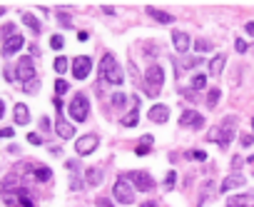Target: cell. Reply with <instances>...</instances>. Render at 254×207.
Segmentation results:
<instances>
[{"label":"cell","instance_id":"21","mask_svg":"<svg viewBox=\"0 0 254 207\" xmlns=\"http://www.w3.org/2000/svg\"><path fill=\"white\" fill-rule=\"evenodd\" d=\"M33 177H35L37 182H48V180L53 177V170L45 168V165H37V168H33Z\"/></svg>","mask_w":254,"mask_h":207},{"label":"cell","instance_id":"14","mask_svg":"<svg viewBox=\"0 0 254 207\" xmlns=\"http://www.w3.org/2000/svg\"><path fill=\"white\" fill-rule=\"evenodd\" d=\"M147 117H150L152 122H160V125H164V122L169 120V108H167V105H152L150 113H147Z\"/></svg>","mask_w":254,"mask_h":207},{"label":"cell","instance_id":"50","mask_svg":"<svg viewBox=\"0 0 254 207\" xmlns=\"http://www.w3.org/2000/svg\"><path fill=\"white\" fill-rule=\"evenodd\" d=\"M244 30H247L249 35H254V23H247V25H244Z\"/></svg>","mask_w":254,"mask_h":207},{"label":"cell","instance_id":"46","mask_svg":"<svg viewBox=\"0 0 254 207\" xmlns=\"http://www.w3.org/2000/svg\"><path fill=\"white\" fill-rule=\"evenodd\" d=\"M60 23H62V25H70V18H68V13H60Z\"/></svg>","mask_w":254,"mask_h":207},{"label":"cell","instance_id":"22","mask_svg":"<svg viewBox=\"0 0 254 207\" xmlns=\"http://www.w3.org/2000/svg\"><path fill=\"white\" fill-rule=\"evenodd\" d=\"M85 180H88V185H100L102 182V170L88 168V170H85Z\"/></svg>","mask_w":254,"mask_h":207},{"label":"cell","instance_id":"42","mask_svg":"<svg viewBox=\"0 0 254 207\" xmlns=\"http://www.w3.org/2000/svg\"><path fill=\"white\" fill-rule=\"evenodd\" d=\"M97 207H115L108 197H97Z\"/></svg>","mask_w":254,"mask_h":207},{"label":"cell","instance_id":"28","mask_svg":"<svg viewBox=\"0 0 254 207\" xmlns=\"http://www.w3.org/2000/svg\"><path fill=\"white\" fill-rule=\"evenodd\" d=\"M195 50L197 53H209L212 50V43H209V40H204V38H200V40H195Z\"/></svg>","mask_w":254,"mask_h":207},{"label":"cell","instance_id":"49","mask_svg":"<svg viewBox=\"0 0 254 207\" xmlns=\"http://www.w3.org/2000/svg\"><path fill=\"white\" fill-rule=\"evenodd\" d=\"M53 102H55V110H57V113H60V110H62V100H60V97H55V100H53Z\"/></svg>","mask_w":254,"mask_h":207},{"label":"cell","instance_id":"23","mask_svg":"<svg viewBox=\"0 0 254 207\" xmlns=\"http://www.w3.org/2000/svg\"><path fill=\"white\" fill-rule=\"evenodd\" d=\"M23 23H25V25H28V28L33 30V33H40V30H42L40 20H37V18H35L33 13H23Z\"/></svg>","mask_w":254,"mask_h":207},{"label":"cell","instance_id":"26","mask_svg":"<svg viewBox=\"0 0 254 207\" xmlns=\"http://www.w3.org/2000/svg\"><path fill=\"white\" fill-rule=\"evenodd\" d=\"M219 95H222V93H219L217 88L209 90V97H207V108H209V110H215V108L219 105Z\"/></svg>","mask_w":254,"mask_h":207},{"label":"cell","instance_id":"31","mask_svg":"<svg viewBox=\"0 0 254 207\" xmlns=\"http://www.w3.org/2000/svg\"><path fill=\"white\" fill-rule=\"evenodd\" d=\"M125 102H127V95L125 93H115L112 95V105L115 108H125Z\"/></svg>","mask_w":254,"mask_h":207},{"label":"cell","instance_id":"9","mask_svg":"<svg viewBox=\"0 0 254 207\" xmlns=\"http://www.w3.org/2000/svg\"><path fill=\"white\" fill-rule=\"evenodd\" d=\"M97 145H100V137L97 135H82V137L75 140V152L77 155H90Z\"/></svg>","mask_w":254,"mask_h":207},{"label":"cell","instance_id":"47","mask_svg":"<svg viewBox=\"0 0 254 207\" xmlns=\"http://www.w3.org/2000/svg\"><path fill=\"white\" fill-rule=\"evenodd\" d=\"M40 128H42V130H50V120L42 117V120H40Z\"/></svg>","mask_w":254,"mask_h":207},{"label":"cell","instance_id":"1","mask_svg":"<svg viewBox=\"0 0 254 207\" xmlns=\"http://www.w3.org/2000/svg\"><path fill=\"white\" fill-rule=\"evenodd\" d=\"M100 75H102V80L112 82V85H120V82L125 80L122 68L115 60V55H102V60H100Z\"/></svg>","mask_w":254,"mask_h":207},{"label":"cell","instance_id":"5","mask_svg":"<svg viewBox=\"0 0 254 207\" xmlns=\"http://www.w3.org/2000/svg\"><path fill=\"white\" fill-rule=\"evenodd\" d=\"M125 177L130 180V185H132L135 190H140V192H150V190L155 188V180H152V175H150V172H145V170L127 172Z\"/></svg>","mask_w":254,"mask_h":207},{"label":"cell","instance_id":"43","mask_svg":"<svg viewBox=\"0 0 254 207\" xmlns=\"http://www.w3.org/2000/svg\"><path fill=\"white\" fill-rule=\"evenodd\" d=\"M88 38H90V33H88V30H80V33H77V40H80V43H85Z\"/></svg>","mask_w":254,"mask_h":207},{"label":"cell","instance_id":"27","mask_svg":"<svg viewBox=\"0 0 254 207\" xmlns=\"http://www.w3.org/2000/svg\"><path fill=\"white\" fill-rule=\"evenodd\" d=\"M204 85H207V75H192V90L197 93V90H204Z\"/></svg>","mask_w":254,"mask_h":207},{"label":"cell","instance_id":"52","mask_svg":"<svg viewBox=\"0 0 254 207\" xmlns=\"http://www.w3.org/2000/svg\"><path fill=\"white\" fill-rule=\"evenodd\" d=\"M140 207H157V205H155V202H142Z\"/></svg>","mask_w":254,"mask_h":207},{"label":"cell","instance_id":"4","mask_svg":"<svg viewBox=\"0 0 254 207\" xmlns=\"http://www.w3.org/2000/svg\"><path fill=\"white\" fill-rule=\"evenodd\" d=\"M68 113L73 115V120H75V122H85V120H88V115H90V100L85 97L82 93H77V95L70 100Z\"/></svg>","mask_w":254,"mask_h":207},{"label":"cell","instance_id":"18","mask_svg":"<svg viewBox=\"0 0 254 207\" xmlns=\"http://www.w3.org/2000/svg\"><path fill=\"white\" fill-rule=\"evenodd\" d=\"M224 63H227V55H215L209 60V75L212 77H219L222 70H224Z\"/></svg>","mask_w":254,"mask_h":207},{"label":"cell","instance_id":"44","mask_svg":"<svg viewBox=\"0 0 254 207\" xmlns=\"http://www.w3.org/2000/svg\"><path fill=\"white\" fill-rule=\"evenodd\" d=\"M242 168V157H232V170H237Z\"/></svg>","mask_w":254,"mask_h":207},{"label":"cell","instance_id":"8","mask_svg":"<svg viewBox=\"0 0 254 207\" xmlns=\"http://www.w3.org/2000/svg\"><path fill=\"white\" fill-rule=\"evenodd\" d=\"M15 77L23 80V85H25V82H30V80H35V68H33V57H30V55L20 57L18 70H15Z\"/></svg>","mask_w":254,"mask_h":207},{"label":"cell","instance_id":"34","mask_svg":"<svg viewBox=\"0 0 254 207\" xmlns=\"http://www.w3.org/2000/svg\"><path fill=\"white\" fill-rule=\"evenodd\" d=\"M40 90V80L35 77V80H30V82H25V93H37Z\"/></svg>","mask_w":254,"mask_h":207},{"label":"cell","instance_id":"3","mask_svg":"<svg viewBox=\"0 0 254 207\" xmlns=\"http://www.w3.org/2000/svg\"><path fill=\"white\" fill-rule=\"evenodd\" d=\"M112 197L120 205H132L135 202V188L130 185V180H127V177L115 180V185H112Z\"/></svg>","mask_w":254,"mask_h":207},{"label":"cell","instance_id":"54","mask_svg":"<svg viewBox=\"0 0 254 207\" xmlns=\"http://www.w3.org/2000/svg\"><path fill=\"white\" fill-rule=\"evenodd\" d=\"M3 13H5V8H0V15H3Z\"/></svg>","mask_w":254,"mask_h":207},{"label":"cell","instance_id":"2","mask_svg":"<svg viewBox=\"0 0 254 207\" xmlns=\"http://www.w3.org/2000/svg\"><path fill=\"white\" fill-rule=\"evenodd\" d=\"M162 85H164V70L160 65H150V68H147V73H145V88H147V93H150V95H160Z\"/></svg>","mask_w":254,"mask_h":207},{"label":"cell","instance_id":"48","mask_svg":"<svg viewBox=\"0 0 254 207\" xmlns=\"http://www.w3.org/2000/svg\"><path fill=\"white\" fill-rule=\"evenodd\" d=\"M13 135V128H5V130H0V137H10Z\"/></svg>","mask_w":254,"mask_h":207},{"label":"cell","instance_id":"16","mask_svg":"<svg viewBox=\"0 0 254 207\" xmlns=\"http://www.w3.org/2000/svg\"><path fill=\"white\" fill-rule=\"evenodd\" d=\"M13 195H15V200H13V197H8V202H10V205H15V202H18L20 207H33V200H30V192H28L25 188H18V190H15Z\"/></svg>","mask_w":254,"mask_h":207},{"label":"cell","instance_id":"19","mask_svg":"<svg viewBox=\"0 0 254 207\" xmlns=\"http://www.w3.org/2000/svg\"><path fill=\"white\" fill-rule=\"evenodd\" d=\"M244 185V177L242 175H229V177H224V182H222V192H229V190H235V188H242Z\"/></svg>","mask_w":254,"mask_h":207},{"label":"cell","instance_id":"35","mask_svg":"<svg viewBox=\"0 0 254 207\" xmlns=\"http://www.w3.org/2000/svg\"><path fill=\"white\" fill-rule=\"evenodd\" d=\"M175 182H177V172H175V170H172V172H167V180H164V188H167V190H172V185H175Z\"/></svg>","mask_w":254,"mask_h":207},{"label":"cell","instance_id":"17","mask_svg":"<svg viewBox=\"0 0 254 207\" xmlns=\"http://www.w3.org/2000/svg\"><path fill=\"white\" fill-rule=\"evenodd\" d=\"M13 117H15V122H18V125H28V122H30V110H28V105H23V102H18V105H15V110H13Z\"/></svg>","mask_w":254,"mask_h":207},{"label":"cell","instance_id":"15","mask_svg":"<svg viewBox=\"0 0 254 207\" xmlns=\"http://www.w3.org/2000/svg\"><path fill=\"white\" fill-rule=\"evenodd\" d=\"M147 15H150L152 20H157V23H162V25L175 23V15H169V13H164V10H157V8H152V5H147Z\"/></svg>","mask_w":254,"mask_h":207},{"label":"cell","instance_id":"45","mask_svg":"<svg viewBox=\"0 0 254 207\" xmlns=\"http://www.w3.org/2000/svg\"><path fill=\"white\" fill-rule=\"evenodd\" d=\"M235 45H237V50H239V53H247V43H244V40H237Z\"/></svg>","mask_w":254,"mask_h":207},{"label":"cell","instance_id":"29","mask_svg":"<svg viewBox=\"0 0 254 207\" xmlns=\"http://www.w3.org/2000/svg\"><path fill=\"white\" fill-rule=\"evenodd\" d=\"M187 160H197V162H204V160H207V152H204V150H189V152H187Z\"/></svg>","mask_w":254,"mask_h":207},{"label":"cell","instance_id":"39","mask_svg":"<svg viewBox=\"0 0 254 207\" xmlns=\"http://www.w3.org/2000/svg\"><path fill=\"white\" fill-rule=\"evenodd\" d=\"M239 142H242V148H249V145L254 142V137H252V135H242V137H239Z\"/></svg>","mask_w":254,"mask_h":207},{"label":"cell","instance_id":"30","mask_svg":"<svg viewBox=\"0 0 254 207\" xmlns=\"http://www.w3.org/2000/svg\"><path fill=\"white\" fill-rule=\"evenodd\" d=\"M68 90H70V85H68L65 80H55V93H57V97H60V95H65Z\"/></svg>","mask_w":254,"mask_h":207},{"label":"cell","instance_id":"38","mask_svg":"<svg viewBox=\"0 0 254 207\" xmlns=\"http://www.w3.org/2000/svg\"><path fill=\"white\" fill-rule=\"evenodd\" d=\"M13 33H15V25H10V23H8V25L3 28V38L8 40V38H13Z\"/></svg>","mask_w":254,"mask_h":207},{"label":"cell","instance_id":"12","mask_svg":"<svg viewBox=\"0 0 254 207\" xmlns=\"http://www.w3.org/2000/svg\"><path fill=\"white\" fill-rule=\"evenodd\" d=\"M23 45H25V38L15 33L13 38L3 40V55H5V57H10V55H15V53H18L20 48H23Z\"/></svg>","mask_w":254,"mask_h":207},{"label":"cell","instance_id":"40","mask_svg":"<svg viewBox=\"0 0 254 207\" xmlns=\"http://www.w3.org/2000/svg\"><path fill=\"white\" fill-rule=\"evenodd\" d=\"M182 95H184L187 100H197V93H195L192 88H187V90H182Z\"/></svg>","mask_w":254,"mask_h":207},{"label":"cell","instance_id":"25","mask_svg":"<svg viewBox=\"0 0 254 207\" xmlns=\"http://www.w3.org/2000/svg\"><path fill=\"white\" fill-rule=\"evenodd\" d=\"M68 68H70V63H68V57H62V55H57V57H55V73H57V75H65V73H68Z\"/></svg>","mask_w":254,"mask_h":207},{"label":"cell","instance_id":"37","mask_svg":"<svg viewBox=\"0 0 254 207\" xmlns=\"http://www.w3.org/2000/svg\"><path fill=\"white\" fill-rule=\"evenodd\" d=\"M28 142H30V145H42V137H40L37 132H30V135H28Z\"/></svg>","mask_w":254,"mask_h":207},{"label":"cell","instance_id":"7","mask_svg":"<svg viewBox=\"0 0 254 207\" xmlns=\"http://www.w3.org/2000/svg\"><path fill=\"white\" fill-rule=\"evenodd\" d=\"M92 70V57L90 55H77L73 60V73H75V80H85Z\"/></svg>","mask_w":254,"mask_h":207},{"label":"cell","instance_id":"51","mask_svg":"<svg viewBox=\"0 0 254 207\" xmlns=\"http://www.w3.org/2000/svg\"><path fill=\"white\" fill-rule=\"evenodd\" d=\"M3 115H5V102L0 100V117H3Z\"/></svg>","mask_w":254,"mask_h":207},{"label":"cell","instance_id":"13","mask_svg":"<svg viewBox=\"0 0 254 207\" xmlns=\"http://www.w3.org/2000/svg\"><path fill=\"white\" fill-rule=\"evenodd\" d=\"M55 132L62 140H70V137H75V125H73V122H68L65 117H57L55 120Z\"/></svg>","mask_w":254,"mask_h":207},{"label":"cell","instance_id":"24","mask_svg":"<svg viewBox=\"0 0 254 207\" xmlns=\"http://www.w3.org/2000/svg\"><path fill=\"white\" fill-rule=\"evenodd\" d=\"M137 122H140V113H137V105H135V110H130V113L122 117V125L125 128H135Z\"/></svg>","mask_w":254,"mask_h":207},{"label":"cell","instance_id":"11","mask_svg":"<svg viewBox=\"0 0 254 207\" xmlns=\"http://www.w3.org/2000/svg\"><path fill=\"white\" fill-rule=\"evenodd\" d=\"M172 45H175V50L180 53V57L189 50V45H192V40H189V35L184 33V30H175L172 33Z\"/></svg>","mask_w":254,"mask_h":207},{"label":"cell","instance_id":"41","mask_svg":"<svg viewBox=\"0 0 254 207\" xmlns=\"http://www.w3.org/2000/svg\"><path fill=\"white\" fill-rule=\"evenodd\" d=\"M80 188H82V182L73 175V177H70V190H80Z\"/></svg>","mask_w":254,"mask_h":207},{"label":"cell","instance_id":"36","mask_svg":"<svg viewBox=\"0 0 254 207\" xmlns=\"http://www.w3.org/2000/svg\"><path fill=\"white\" fill-rule=\"evenodd\" d=\"M135 152H137L140 157H145V155H150V145H142V142H140V145H137V150H135Z\"/></svg>","mask_w":254,"mask_h":207},{"label":"cell","instance_id":"33","mask_svg":"<svg viewBox=\"0 0 254 207\" xmlns=\"http://www.w3.org/2000/svg\"><path fill=\"white\" fill-rule=\"evenodd\" d=\"M62 45H65L62 35H53V38H50V48H53V50H62Z\"/></svg>","mask_w":254,"mask_h":207},{"label":"cell","instance_id":"20","mask_svg":"<svg viewBox=\"0 0 254 207\" xmlns=\"http://www.w3.org/2000/svg\"><path fill=\"white\" fill-rule=\"evenodd\" d=\"M204 60L200 57V55H195V57H189V55H182L180 57V68H184V70H192V68H197V65H202Z\"/></svg>","mask_w":254,"mask_h":207},{"label":"cell","instance_id":"32","mask_svg":"<svg viewBox=\"0 0 254 207\" xmlns=\"http://www.w3.org/2000/svg\"><path fill=\"white\" fill-rule=\"evenodd\" d=\"M244 202H247V195H237V197H229V200H227L229 207H242Z\"/></svg>","mask_w":254,"mask_h":207},{"label":"cell","instance_id":"10","mask_svg":"<svg viewBox=\"0 0 254 207\" xmlns=\"http://www.w3.org/2000/svg\"><path fill=\"white\" fill-rule=\"evenodd\" d=\"M180 125H182V128L200 130V128L204 125V117H202L200 113H195V110H184V113H182V117H180Z\"/></svg>","mask_w":254,"mask_h":207},{"label":"cell","instance_id":"6","mask_svg":"<svg viewBox=\"0 0 254 207\" xmlns=\"http://www.w3.org/2000/svg\"><path fill=\"white\" fill-rule=\"evenodd\" d=\"M235 125H237V117L235 115H229L222 125H219V135H217L219 148H227V145L232 142V137H235Z\"/></svg>","mask_w":254,"mask_h":207},{"label":"cell","instance_id":"53","mask_svg":"<svg viewBox=\"0 0 254 207\" xmlns=\"http://www.w3.org/2000/svg\"><path fill=\"white\" fill-rule=\"evenodd\" d=\"M247 162H249V165H252V168H254V155H249V157H247Z\"/></svg>","mask_w":254,"mask_h":207}]
</instances>
